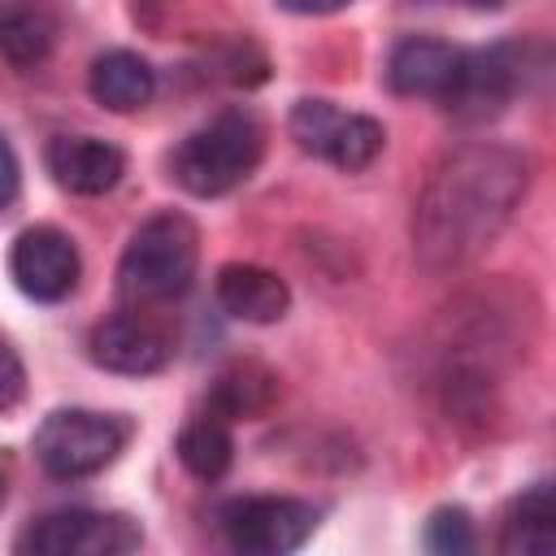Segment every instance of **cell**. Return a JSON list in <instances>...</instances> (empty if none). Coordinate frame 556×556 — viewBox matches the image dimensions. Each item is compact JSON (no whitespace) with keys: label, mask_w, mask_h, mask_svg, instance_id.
<instances>
[{"label":"cell","mask_w":556,"mask_h":556,"mask_svg":"<svg viewBox=\"0 0 556 556\" xmlns=\"http://www.w3.org/2000/svg\"><path fill=\"white\" fill-rule=\"evenodd\" d=\"M200 265V230L182 213H156L148 217L122 261H117V291L130 304H161L191 287Z\"/></svg>","instance_id":"cell-3"},{"label":"cell","mask_w":556,"mask_h":556,"mask_svg":"<svg viewBox=\"0 0 556 556\" xmlns=\"http://www.w3.org/2000/svg\"><path fill=\"white\" fill-rule=\"evenodd\" d=\"M426 547L439 552V556H465V552H473L478 547L473 517L465 508H439L426 521Z\"/></svg>","instance_id":"cell-19"},{"label":"cell","mask_w":556,"mask_h":556,"mask_svg":"<svg viewBox=\"0 0 556 556\" xmlns=\"http://www.w3.org/2000/svg\"><path fill=\"white\" fill-rule=\"evenodd\" d=\"M526 195V156L513 148L478 143L452 152L426 182L413 217V239L426 265H460L482 252L517 200Z\"/></svg>","instance_id":"cell-1"},{"label":"cell","mask_w":556,"mask_h":556,"mask_svg":"<svg viewBox=\"0 0 556 556\" xmlns=\"http://www.w3.org/2000/svg\"><path fill=\"white\" fill-rule=\"evenodd\" d=\"M130 439V421L96 408H56L35 430V460L48 478L78 482L109 469Z\"/></svg>","instance_id":"cell-4"},{"label":"cell","mask_w":556,"mask_h":556,"mask_svg":"<svg viewBox=\"0 0 556 556\" xmlns=\"http://www.w3.org/2000/svg\"><path fill=\"white\" fill-rule=\"evenodd\" d=\"M87 91L109 113H135L156 96V70L130 48H109L91 61Z\"/></svg>","instance_id":"cell-14"},{"label":"cell","mask_w":556,"mask_h":556,"mask_svg":"<svg viewBox=\"0 0 556 556\" xmlns=\"http://www.w3.org/2000/svg\"><path fill=\"white\" fill-rule=\"evenodd\" d=\"M278 9L300 13V17H326V13L348 9V0H278Z\"/></svg>","instance_id":"cell-22"},{"label":"cell","mask_w":556,"mask_h":556,"mask_svg":"<svg viewBox=\"0 0 556 556\" xmlns=\"http://www.w3.org/2000/svg\"><path fill=\"white\" fill-rule=\"evenodd\" d=\"M278 404V374L261 361H235L213 378L208 413L222 421H261Z\"/></svg>","instance_id":"cell-15"},{"label":"cell","mask_w":556,"mask_h":556,"mask_svg":"<svg viewBox=\"0 0 556 556\" xmlns=\"http://www.w3.org/2000/svg\"><path fill=\"white\" fill-rule=\"evenodd\" d=\"M22 395H26V365L9 343H0V413L17 408Z\"/></svg>","instance_id":"cell-20"},{"label":"cell","mask_w":556,"mask_h":556,"mask_svg":"<svg viewBox=\"0 0 556 556\" xmlns=\"http://www.w3.org/2000/svg\"><path fill=\"white\" fill-rule=\"evenodd\" d=\"M552 547H556L552 482H534L508 504L504 530H500V552H508V556H547Z\"/></svg>","instance_id":"cell-16"},{"label":"cell","mask_w":556,"mask_h":556,"mask_svg":"<svg viewBox=\"0 0 556 556\" xmlns=\"http://www.w3.org/2000/svg\"><path fill=\"white\" fill-rule=\"evenodd\" d=\"M217 521L235 552L287 556L313 539L321 513L308 500H291V495H243V500L222 504Z\"/></svg>","instance_id":"cell-6"},{"label":"cell","mask_w":556,"mask_h":556,"mask_svg":"<svg viewBox=\"0 0 556 556\" xmlns=\"http://www.w3.org/2000/svg\"><path fill=\"white\" fill-rule=\"evenodd\" d=\"M287 130L304 152H313V156H321V161H330L334 169H348V174L374 165L382 143H387V130H382L378 117L348 113L334 100H313V96L291 104Z\"/></svg>","instance_id":"cell-5"},{"label":"cell","mask_w":556,"mask_h":556,"mask_svg":"<svg viewBox=\"0 0 556 556\" xmlns=\"http://www.w3.org/2000/svg\"><path fill=\"white\" fill-rule=\"evenodd\" d=\"M465 48L430 39V35H408L391 48L387 56V83L395 96H421V100H443L460 74Z\"/></svg>","instance_id":"cell-11"},{"label":"cell","mask_w":556,"mask_h":556,"mask_svg":"<svg viewBox=\"0 0 556 556\" xmlns=\"http://www.w3.org/2000/svg\"><path fill=\"white\" fill-rule=\"evenodd\" d=\"M265 156V126L248 109H226L195 126L169 156L174 182L200 200L226 195L252 178Z\"/></svg>","instance_id":"cell-2"},{"label":"cell","mask_w":556,"mask_h":556,"mask_svg":"<svg viewBox=\"0 0 556 556\" xmlns=\"http://www.w3.org/2000/svg\"><path fill=\"white\" fill-rule=\"evenodd\" d=\"M43 165H48L52 182L74 195H104L126 174L122 148L96 139V135H52L43 148Z\"/></svg>","instance_id":"cell-10"},{"label":"cell","mask_w":556,"mask_h":556,"mask_svg":"<svg viewBox=\"0 0 556 556\" xmlns=\"http://www.w3.org/2000/svg\"><path fill=\"white\" fill-rule=\"evenodd\" d=\"M182 469L200 482H217L230 460H235V439H230V421H222L217 413H204L195 421H187L178 430V443H174Z\"/></svg>","instance_id":"cell-18"},{"label":"cell","mask_w":556,"mask_h":556,"mask_svg":"<svg viewBox=\"0 0 556 556\" xmlns=\"http://www.w3.org/2000/svg\"><path fill=\"white\" fill-rule=\"evenodd\" d=\"M143 543V530L126 513L61 508L30 521L17 539V552L30 556H126Z\"/></svg>","instance_id":"cell-7"},{"label":"cell","mask_w":556,"mask_h":556,"mask_svg":"<svg viewBox=\"0 0 556 556\" xmlns=\"http://www.w3.org/2000/svg\"><path fill=\"white\" fill-rule=\"evenodd\" d=\"M213 291H217V304H222L230 317L248 321V326H274V321H282L287 308H291V287H287L274 269L252 265V261H230V265H222Z\"/></svg>","instance_id":"cell-13"},{"label":"cell","mask_w":556,"mask_h":556,"mask_svg":"<svg viewBox=\"0 0 556 556\" xmlns=\"http://www.w3.org/2000/svg\"><path fill=\"white\" fill-rule=\"evenodd\" d=\"M469 9H486V13H495V9H504L508 0H465Z\"/></svg>","instance_id":"cell-23"},{"label":"cell","mask_w":556,"mask_h":556,"mask_svg":"<svg viewBox=\"0 0 556 556\" xmlns=\"http://www.w3.org/2000/svg\"><path fill=\"white\" fill-rule=\"evenodd\" d=\"M9 274H13L22 295H30L39 304H56V300H65L78 287L83 261H78V248H74V239L65 230L30 226V230H22L13 239Z\"/></svg>","instance_id":"cell-8"},{"label":"cell","mask_w":556,"mask_h":556,"mask_svg":"<svg viewBox=\"0 0 556 556\" xmlns=\"http://www.w3.org/2000/svg\"><path fill=\"white\" fill-rule=\"evenodd\" d=\"M0 504H4V473H0Z\"/></svg>","instance_id":"cell-24"},{"label":"cell","mask_w":556,"mask_h":556,"mask_svg":"<svg viewBox=\"0 0 556 556\" xmlns=\"http://www.w3.org/2000/svg\"><path fill=\"white\" fill-rule=\"evenodd\" d=\"M17 187H22V165H17L13 143L0 135V213L17 200Z\"/></svg>","instance_id":"cell-21"},{"label":"cell","mask_w":556,"mask_h":556,"mask_svg":"<svg viewBox=\"0 0 556 556\" xmlns=\"http://www.w3.org/2000/svg\"><path fill=\"white\" fill-rule=\"evenodd\" d=\"M521 87V61L517 48L495 43V48H465L460 56V74L452 83V91L443 96L447 113L465 117V122H486L495 113L508 109V100Z\"/></svg>","instance_id":"cell-9"},{"label":"cell","mask_w":556,"mask_h":556,"mask_svg":"<svg viewBox=\"0 0 556 556\" xmlns=\"http://www.w3.org/2000/svg\"><path fill=\"white\" fill-rule=\"evenodd\" d=\"M87 348H91V361H96L100 369L126 374V378L156 374V369H165V361H169V339H165L156 326H148V321H139V317H126V313L104 317V321L91 330Z\"/></svg>","instance_id":"cell-12"},{"label":"cell","mask_w":556,"mask_h":556,"mask_svg":"<svg viewBox=\"0 0 556 556\" xmlns=\"http://www.w3.org/2000/svg\"><path fill=\"white\" fill-rule=\"evenodd\" d=\"M56 48V17L43 4H13L0 13V56L17 70H35Z\"/></svg>","instance_id":"cell-17"}]
</instances>
